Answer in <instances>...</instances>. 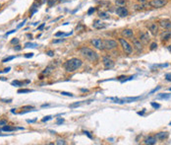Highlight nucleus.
<instances>
[{
  "label": "nucleus",
  "mask_w": 171,
  "mask_h": 145,
  "mask_svg": "<svg viewBox=\"0 0 171 145\" xmlns=\"http://www.w3.org/2000/svg\"><path fill=\"white\" fill-rule=\"evenodd\" d=\"M83 64L82 60L79 58H71L69 60H67L64 64V67L66 69L67 72H74L75 70H77L78 68H80Z\"/></svg>",
  "instance_id": "f257e3e1"
},
{
  "label": "nucleus",
  "mask_w": 171,
  "mask_h": 145,
  "mask_svg": "<svg viewBox=\"0 0 171 145\" xmlns=\"http://www.w3.org/2000/svg\"><path fill=\"white\" fill-rule=\"evenodd\" d=\"M80 52H81V54H82L85 58L89 59L90 61L95 62V61L98 60V54H97L95 51H93V49H91V48L84 47V48H82L80 49Z\"/></svg>",
  "instance_id": "f03ea898"
},
{
  "label": "nucleus",
  "mask_w": 171,
  "mask_h": 145,
  "mask_svg": "<svg viewBox=\"0 0 171 145\" xmlns=\"http://www.w3.org/2000/svg\"><path fill=\"white\" fill-rule=\"evenodd\" d=\"M119 43H120V45H121V47H122V48H123V50H124L125 52L127 53V54H130V53H132V47H131V45L125 40V39H119Z\"/></svg>",
  "instance_id": "7ed1b4c3"
},
{
  "label": "nucleus",
  "mask_w": 171,
  "mask_h": 145,
  "mask_svg": "<svg viewBox=\"0 0 171 145\" xmlns=\"http://www.w3.org/2000/svg\"><path fill=\"white\" fill-rule=\"evenodd\" d=\"M166 4H167V0H153L149 3V5L154 8H161Z\"/></svg>",
  "instance_id": "20e7f679"
},
{
  "label": "nucleus",
  "mask_w": 171,
  "mask_h": 145,
  "mask_svg": "<svg viewBox=\"0 0 171 145\" xmlns=\"http://www.w3.org/2000/svg\"><path fill=\"white\" fill-rule=\"evenodd\" d=\"M103 44H104V49L112 50V49L117 48V43L113 40H104Z\"/></svg>",
  "instance_id": "39448f33"
},
{
  "label": "nucleus",
  "mask_w": 171,
  "mask_h": 145,
  "mask_svg": "<svg viewBox=\"0 0 171 145\" xmlns=\"http://www.w3.org/2000/svg\"><path fill=\"white\" fill-rule=\"evenodd\" d=\"M92 44H93V47H94L95 48H97V49H100V50L104 49V44H103V41H102V40H100V39H93V41H92Z\"/></svg>",
  "instance_id": "423d86ee"
},
{
  "label": "nucleus",
  "mask_w": 171,
  "mask_h": 145,
  "mask_svg": "<svg viewBox=\"0 0 171 145\" xmlns=\"http://www.w3.org/2000/svg\"><path fill=\"white\" fill-rule=\"evenodd\" d=\"M116 14L119 17H127L129 15V11L127 10V8H125L123 6H119L116 9Z\"/></svg>",
  "instance_id": "0eeeda50"
},
{
  "label": "nucleus",
  "mask_w": 171,
  "mask_h": 145,
  "mask_svg": "<svg viewBox=\"0 0 171 145\" xmlns=\"http://www.w3.org/2000/svg\"><path fill=\"white\" fill-rule=\"evenodd\" d=\"M159 26L162 27L163 29H166V30H171V21L168 19H162L160 20L159 22Z\"/></svg>",
  "instance_id": "6e6552de"
},
{
  "label": "nucleus",
  "mask_w": 171,
  "mask_h": 145,
  "mask_svg": "<svg viewBox=\"0 0 171 145\" xmlns=\"http://www.w3.org/2000/svg\"><path fill=\"white\" fill-rule=\"evenodd\" d=\"M102 60H103V65H104V67L106 69H110V68H112L114 66V61L112 59H110L109 57H107V56H104L102 58Z\"/></svg>",
  "instance_id": "1a4fd4ad"
},
{
  "label": "nucleus",
  "mask_w": 171,
  "mask_h": 145,
  "mask_svg": "<svg viewBox=\"0 0 171 145\" xmlns=\"http://www.w3.org/2000/svg\"><path fill=\"white\" fill-rule=\"evenodd\" d=\"M148 29H149L150 32L152 33V35H154V36L157 35V33H158V26L156 25V23H151V24H149V25H148Z\"/></svg>",
  "instance_id": "9d476101"
},
{
  "label": "nucleus",
  "mask_w": 171,
  "mask_h": 145,
  "mask_svg": "<svg viewBox=\"0 0 171 145\" xmlns=\"http://www.w3.org/2000/svg\"><path fill=\"white\" fill-rule=\"evenodd\" d=\"M140 40L143 44H148V43L150 42V40H151V39H150V35H149V33L148 32L140 33Z\"/></svg>",
  "instance_id": "9b49d317"
},
{
  "label": "nucleus",
  "mask_w": 171,
  "mask_h": 145,
  "mask_svg": "<svg viewBox=\"0 0 171 145\" xmlns=\"http://www.w3.org/2000/svg\"><path fill=\"white\" fill-rule=\"evenodd\" d=\"M132 41H133V46L135 47V48L137 49V50H142L143 49V43L141 42L140 39H136V38H134V39H132Z\"/></svg>",
  "instance_id": "f8f14e48"
},
{
  "label": "nucleus",
  "mask_w": 171,
  "mask_h": 145,
  "mask_svg": "<svg viewBox=\"0 0 171 145\" xmlns=\"http://www.w3.org/2000/svg\"><path fill=\"white\" fill-rule=\"evenodd\" d=\"M93 27L94 29H103V28L106 27V25H105L104 23H102L101 21H99V20H95V21L93 22Z\"/></svg>",
  "instance_id": "ddd939ff"
},
{
  "label": "nucleus",
  "mask_w": 171,
  "mask_h": 145,
  "mask_svg": "<svg viewBox=\"0 0 171 145\" xmlns=\"http://www.w3.org/2000/svg\"><path fill=\"white\" fill-rule=\"evenodd\" d=\"M160 39L161 41H168L171 39V31L168 30V31H164V32L161 34L160 36Z\"/></svg>",
  "instance_id": "4468645a"
},
{
  "label": "nucleus",
  "mask_w": 171,
  "mask_h": 145,
  "mask_svg": "<svg viewBox=\"0 0 171 145\" xmlns=\"http://www.w3.org/2000/svg\"><path fill=\"white\" fill-rule=\"evenodd\" d=\"M168 132H158L157 134L156 135V139H158V140H164V139H166L167 137H168Z\"/></svg>",
  "instance_id": "2eb2a0df"
},
{
  "label": "nucleus",
  "mask_w": 171,
  "mask_h": 145,
  "mask_svg": "<svg viewBox=\"0 0 171 145\" xmlns=\"http://www.w3.org/2000/svg\"><path fill=\"white\" fill-rule=\"evenodd\" d=\"M122 35L124 36L125 38H133L134 32H133V30H131V29H125V30L122 31Z\"/></svg>",
  "instance_id": "dca6fc26"
},
{
  "label": "nucleus",
  "mask_w": 171,
  "mask_h": 145,
  "mask_svg": "<svg viewBox=\"0 0 171 145\" xmlns=\"http://www.w3.org/2000/svg\"><path fill=\"white\" fill-rule=\"evenodd\" d=\"M144 143L145 144H149V145H154L156 143V137H155V136H150V137H148L145 141H144Z\"/></svg>",
  "instance_id": "f3484780"
},
{
  "label": "nucleus",
  "mask_w": 171,
  "mask_h": 145,
  "mask_svg": "<svg viewBox=\"0 0 171 145\" xmlns=\"http://www.w3.org/2000/svg\"><path fill=\"white\" fill-rule=\"evenodd\" d=\"M16 129H19V128H16L14 126H10V125H7V124L4 125V126L2 127V130H3V131H14Z\"/></svg>",
  "instance_id": "a211bd4d"
},
{
  "label": "nucleus",
  "mask_w": 171,
  "mask_h": 145,
  "mask_svg": "<svg viewBox=\"0 0 171 145\" xmlns=\"http://www.w3.org/2000/svg\"><path fill=\"white\" fill-rule=\"evenodd\" d=\"M52 69H53V68H52L51 66H48V67H46V68L42 71V74H43V75H49V74L52 72Z\"/></svg>",
  "instance_id": "6ab92c4d"
},
{
  "label": "nucleus",
  "mask_w": 171,
  "mask_h": 145,
  "mask_svg": "<svg viewBox=\"0 0 171 145\" xmlns=\"http://www.w3.org/2000/svg\"><path fill=\"white\" fill-rule=\"evenodd\" d=\"M33 90H31V89H20L17 91L18 94H25V93H31Z\"/></svg>",
  "instance_id": "aec40b11"
},
{
  "label": "nucleus",
  "mask_w": 171,
  "mask_h": 145,
  "mask_svg": "<svg viewBox=\"0 0 171 145\" xmlns=\"http://www.w3.org/2000/svg\"><path fill=\"white\" fill-rule=\"evenodd\" d=\"M98 16H99L100 19H109V17H110L106 12H99Z\"/></svg>",
  "instance_id": "412c9836"
},
{
  "label": "nucleus",
  "mask_w": 171,
  "mask_h": 145,
  "mask_svg": "<svg viewBox=\"0 0 171 145\" xmlns=\"http://www.w3.org/2000/svg\"><path fill=\"white\" fill-rule=\"evenodd\" d=\"M171 97V94H167V93H163V94H159L157 96V99H169Z\"/></svg>",
  "instance_id": "4be33fe9"
},
{
  "label": "nucleus",
  "mask_w": 171,
  "mask_h": 145,
  "mask_svg": "<svg viewBox=\"0 0 171 145\" xmlns=\"http://www.w3.org/2000/svg\"><path fill=\"white\" fill-rule=\"evenodd\" d=\"M24 83L23 82H21V81H18V80H14L11 82V85H13V86H22Z\"/></svg>",
  "instance_id": "5701e85b"
},
{
  "label": "nucleus",
  "mask_w": 171,
  "mask_h": 145,
  "mask_svg": "<svg viewBox=\"0 0 171 145\" xmlns=\"http://www.w3.org/2000/svg\"><path fill=\"white\" fill-rule=\"evenodd\" d=\"M37 45L36 44H32V43H27L25 44V48H36Z\"/></svg>",
  "instance_id": "b1692460"
},
{
  "label": "nucleus",
  "mask_w": 171,
  "mask_h": 145,
  "mask_svg": "<svg viewBox=\"0 0 171 145\" xmlns=\"http://www.w3.org/2000/svg\"><path fill=\"white\" fill-rule=\"evenodd\" d=\"M56 144H58V145H65L66 144V141H65V140H64V139H60V138H59V139H57V140H56Z\"/></svg>",
  "instance_id": "393cba45"
},
{
  "label": "nucleus",
  "mask_w": 171,
  "mask_h": 145,
  "mask_svg": "<svg viewBox=\"0 0 171 145\" xmlns=\"http://www.w3.org/2000/svg\"><path fill=\"white\" fill-rule=\"evenodd\" d=\"M15 58V56L13 55V56H9V57H6V58H4L3 60H2V62H7V61H10V60H12V59H14Z\"/></svg>",
  "instance_id": "a878e982"
},
{
  "label": "nucleus",
  "mask_w": 171,
  "mask_h": 145,
  "mask_svg": "<svg viewBox=\"0 0 171 145\" xmlns=\"http://www.w3.org/2000/svg\"><path fill=\"white\" fill-rule=\"evenodd\" d=\"M115 2H116V4H118V5H121V6L125 5V3H126V1H125V0H116Z\"/></svg>",
  "instance_id": "bb28decb"
},
{
  "label": "nucleus",
  "mask_w": 171,
  "mask_h": 145,
  "mask_svg": "<svg viewBox=\"0 0 171 145\" xmlns=\"http://www.w3.org/2000/svg\"><path fill=\"white\" fill-rule=\"evenodd\" d=\"M51 118H52V116H51V115H47V116H44V117L42 118V121H43V122H45V121L50 120Z\"/></svg>",
  "instance_id": "cd10ccee"
},
{
  "label": "nucleus",
  "mask_w": 171,
  "mask_h": 145,
  "mask_svg": "<svg viewBox=\"0 0 171 145\" xmlns=\"http://www.w3.org/2000/svg\"><path fill=\"white\" fill-rule=\"evenodd\" d=\"M11 44H12V45H18V44H19V39L14 38V39L11 41Z\"/></svg>",
  "instance_id": "c85d7f7f"
},
{
  "label": "nucleus",
  "mask_w": 171,
  "mask_h": 145,
  "mask_svg": "<svg viewBox=\"0 0 171 145\" xmlns=\"http://www.w3.org/2000/svg\"><path fill=\"white\" fill-rule=\"evenodd\" d=\"M94 11H95V8H93V7L90 8L89 11H88V15H92L93 13H94Z\"/></svg>",
  "instance_id": "c756f323"
},
{
  "label": "nucleus",
  "mask_w": 171,
  "mask_h": 145,
  "mask_svg": "<svg viewBox=\"0 0 171 145\" xmlns=\"http://www.w3.org/2000/svg\"><path fill=\"white\" fill-rule=\"evenodd\" d=\"M144 7H145V5H135L136 10H142V9H144Z\"/></svg>",
  "instance_id": "7c9ffc66"
},
{
  "label": "nucleus",
  "mask_w": 171,
  "mask_h": 145,
  "mask_svg": "<svg viewBox=\"0 0 171 145\" xmlns=\"http://www.w3.org/2000/svg\"><path fill=\"white\" fill-rule=\"evenodd\" d=\"M151 105H152V107H153V108H155V109H158V108H160V105H159V104H156V103H152Z\"/></svg>",
  "instance_id": "2f4dec72"
},
{
  "label": "nucleus",
  "mask_w": 171,
  "mask_h": 145,
  "mask_svg": "<svg viewBox=\"0 0 171 145\" xmlns=\"http://www.w3.org/2000/svg\"><path fill=\"white\" fill-rule=\"evenodd\" d=\"M156 48H157V44H156V43H153V44L151 45V49H152V50L156 49Z\"/></svg>",
  "instance_id": "473e14b6"
},
{
  "label": "nucleus",
  "mask_w": 171,
  "mask_h": 145,
  "mask_svg": "<svg viewBox=\"0 0 171 145\" xmlns=\"http://www.w3.org/2000/svg\"><path fill=\"white\" fill-rule=\"evenodd\" d=\"M61 94H62V95H64V96L73 97V94H72V93H68V92H61Z\"/></svg>",
  "instance_id": "72a5a7b5"
},
{
  "label": "nucleus",
  "mask_w": 171,
  "mask_h": 145,
  "mask_svg": "<svg viewBox=\"0 0 171 145\" xmlns=\"http://www.w3.org/2000/svg\"><path fill=\"white\" fill-rule=\"evenodd\" d=\"M168 66V64L167 63H165V64H156L154 65V67H167Z\"/></svg>",
  "instance_id": "f704fd0d"
},
{
  "label": "nucleus",
  "mask_w": 171,
  "mask_h": 145,
  "mask_svg": "<svg viewBox=\"0 0 171 145\" xmlns=\"http://www.w3.org/2000/svg\"><path fill=\"white\" fill-rule=\"evenodd\" d=\"M10 69H11L10 67H7V68H5L3 71H0V73H7V72H9V71H10Z\"/></svg>",
  "instance_id": "c9c22d12"
},
{
  "label": "nucleus",
  "mask_w": 171,
  "mask_h": 145,
  "mask_svg": "<svg viewBox=\"0 0 171 145\" xmlns=\"http://www.w3.org/2000/svg\"><path fill=\"white\" fill-rule=\"evenodd\" d=\"M33 56V53L32 52H31V53H26L25 54V57H27V58H30V57H32Z\"/></svg>",
  "instance_id": "e433bc0d"
},
{
  "label": "nucleus",
  "mask_w": 171,
  "mask_h": 145,
  "mask_svg": "<svg viewBox=\"0 0 171 145\" xmlns=\"http://www.w3.org/2000/svg\"><path fill=\"white\" fill-rule=\"evenodd\" d=\"M6 124H7V120H5V119L0 120V125H6Z\"/></svg>",
  "instance_id": "4c0bfd02"
},
{
  "label": "nucleus",
  "mask_w": 171,
  "mask_h": 145,
  "mask_svg": "<svg viewBox=\"0 0 171 145\" xmlns=\"http://www.w3.org/2000/svg\"><path fill=\"white\" fill-rule=\"evenodd\" d=\"M165 79L167 81H170L171 82V74H166L165 75Z\"/></svg>",
  "instance_id": "58836bf2"
},
{
  "label": "nucleus",
  "mask_w": 171,
  "mask_h": 145,
  "mask_svg": "<svg viewBox=\"0 0 171 145\" xmlns=\"http://www.w3.org/2000/svg\"><path fill=\"white\" fill-rule=\"evenodd\" d=\"M46 54H48L49 56H53V55H54V52H53L52 50H48L46 52Z\"/></svg>",
  "instance_id": "ea45409f"
},
{
  "label": "nucleus",
  "mask_w": 171,
  "mask_h": 145,
  "mask_svg": "<svg viewBox=\"0 0 171 145\" xmlns=\"http://www.w3.org/2000/svg\"><path fill=\"white\" fill-rule=\"evenodd\" d=\"M25 23H26V20H24L20 25H18V27H17V29H19V28H21V27H23L24 25H25Z\"/></svg>",
  "instance_id": "a19ab883"
},
{
  "label": "nucleus",
  "mask_w": 171,
  "mask_h": 145,
  "mask_svg": "<svg viewBox=\"0 0 171 145\" xmlns=\"http://www.w3.org/2000/svg\"><path fill=\"white\" fill-rule=\"evenodd\" d=\"M84 133H85V134H86V135H87L89 138H93V136L90 134V132H89V131H84Z\"/></svg>",
  "instance_id": "79ce46f5"
},
{
  "label": "nucleus",
  "mask_w": 171,
  "mask_h": 145,
  "mask_svg": "<svg viewBox=\"0 0 171 145\" xmlns=\"http://www.w3.org/2000/svg\"><path fill=\"white\" fill-rule=\"evenodd\" d=\"M15 32H16V30H12V31H10V32L6 33V34H5V37H7V36H9V35H11V34H13V33H15Z\"/></svg>",
  "instance_id": "37998d69"
},
{
  "label": "nucleus",
  "mask_w": 171,
  "mask_h": 145,
  "mask_svg": "<svg viewBox=\"0 0 171 145\" xmlns=\"http://www.w3.org/2000/svg\"><path fill=\"white\" fill-rule=\"evenodd\" d=\"M35 120H36V118H34V119H28L27 122H28V123H32V122H34Z\"/></svg>",
  "instance_id": "c03bdc74"
},
{
  "label": "nucleus",
  "mask_w": 171,
  "mask_h": 145,
  "mask_svg": "<svg viewBox=\"0 0 171 145\" xmlns=\"http://www.w3.org/2000/svg\"><path fill=\"white\" fill-rule=\"evenodd\" d=\"M53 3H55V0H49L48 1V6H51Z\"/></svg>",
  "instance_id": "a18cd8bd"
},
{
  "label": "nucleus",
  "mask_w": 171,
  "mask_h": 145,
  "mask_svg": "<svg viewBox=\"0 0 171 145\" xmlns=\"http://www.w3.org/2000/svg\"><path fill=\"white\" fill-rule=\"evenodd\" d=\"M63 122H64V119L63 118H59L57 120V124H60V123H63Z\"/></svg>",
  "instance_id": "49530a36"
},
{
  "label": "nucleus",
  "mask_w": 171,
  "mask_h": 145,
  "mask_svg": "<svg viewBox=\"0 0 171 145\" xmlns=\"http://www.w3.org/2000/svg\"><path fill=\"white\" fill-rule=\"evenodd\" d=\"M159 89H160V87H159V86H158V87H156V89H154V90H153V91L151 92V94H153V93H155V92H156V91H157V90H159Z\"/></svg>",
  "instance_id": "de8ad7c7"
},
{
  "label": "nucleus",
  "mask_w": 171,
  "mask_h": 145,
  "mask_svg": "<svg viewBox=\"0 0 171 145\" xmlns=\"http://www.w3.org/2000/svg\"><path fill=\"white\" fill-rule=\"evenodd\" d=\"M64 40L63 39H61V40H55V41H53V43L54 44H57V43H60V42H63Z\"/></svg>",
  "instance_id": "09e8293b"
},
{
  "label": "nucleus",
  "mask_w": 171,
  "mask_h": 145,
  "mask_svg": "<svg viewBox=\"0 0 171 145\" xmlns=\"http://www.w3.org/2000/svg\"><path fill=\"white\" fill-rule=\"evenodd\" d=\"M21 46H19V45H17V46H16L15 47V50H20V49H21Z\"/></svg>",
  "instance_id": "8fccbe9b"
},
{
  "label": "nucleus",
  "mask_w": 171,
  "mask_h": 145,
  "mask_svg": "<svg viewBox=\"0 0 171 145\" xmlns=\"http://www.w3.org/2000/svg\"><path fill=\"white\" fill-rule=\"evenodd\" d=\"M43 27H44V24H41V25L38 27V30H39V31H41V30L43 29Z\"/></svg>",
  "instance_id": "3c124183"
},
{
  "label": "nucleus",
  "mask_w": 171,
  "mask_h": 145,
  "mask_svg": "<svg viewBox=\"0 0 171 145\" xmlns=\"http://www.w3.org/2000/svg\"><path fill=\"white\" fill-rule=\"evenodd\" d=\"M144 113H145V110H144L143 112H139V113H138V114H140V115H143Z\"/></svg>",
  "instance_id": "603ef678"
},
{
  "label": "nucleus",
  "mask_w": 171,
  "mask_h": 145,
  "mask_svg": "<svg viewBox=\"0 0 171 145\" xmlns=\"http://www.w3.org/2000/svg\"><path fill=\"white\" fill-rule=\"evenodd\" d=\"M27 37H28V38H30L31 40V38H32V36H31V35H30V34H28V35H27Z\"/></svg>",
  "instance_id": "864d4df0"
},
{
  "label": "nucleus",
  "mask_w": 171,
  "mask_h": 145,
  "mask_svg": "<svg viewBox=\"0 0 171 145\" xmlns=\"http://www.w3.org/2000/svg\"><path fill=\"white\" fill-rule=\"evenodd\" d=\"M138 1H139V2H141V3H145L147 0H138Z\"/></svg>",
  "instance_id": "5fc2aeb1"
},
{
  "label": "nucleus",
  "mask_w": 171,
  "mask_h": 145,
  "mask_svg": "<svg viewBox=\"0 0 171 145\" xmlns=\"http://www.w3.org/2000/svg\"><path fill=\"white\" fill-rule=\"evenodd\" d=\"M82 92H88V90L87 89H82Z\"/></svg>",
  "instance_id": "6e6d98bb"
},
{
  "label": "nucleus",
  "mask_w": 171,
  "mask_h": 145,
  "mask_svg": "<svg viewBox=\"0 0 171 145\" xmlns=\"http://www.w3.org/2000/svg\"><path fill=\"white\" fill-rule=\"evenodd\" d=\"M169 90H170V91H171V88H170V89H169Z\"/></svg>",
  "instance_id": "4d7b16f0"
},
{
  "label": "nucleus",
  "mask_w": 171,
  "mask_h": 145,
  "mask_svg": "<svg viewBox=\"0 0 171 145\" xmlns=\"http://www.w3.org/2000/svg\"><path fill=\"white\" fill-rule=\"evenodd\" d=\"M0 7H1V4H0Z\"/></svg>",
  "instance_id": "13d9d810"
},
{
  "label": "nucleus",
  "mask_w": 171,
  "mask_h": 145,
  "mask_svg": "<svg viewBox=\"0 0 171 145\" xmlns=\"http://www.w3.org/2000/svg\"><path fill=\"white\" fill-rule=\"evenodd\" d=\"M170 125H171V122H170Z\"/></svg>",
  "instance_id": "bf43d9fd"
}]
</instances>
